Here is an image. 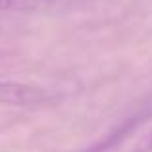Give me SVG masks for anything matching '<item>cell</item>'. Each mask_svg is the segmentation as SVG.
Returning <instances> with one entry per match:
<instances>
[{
    "label": "cell",
    "mask_w": 152,
    "mask_h": 152,
    "mask_svg": "<svg viewBox=\"0 0 152 152\" xmlns=\"http://www.w3.org/2000/svg\"><path fill=\"white\" fill-rule=\"evenodd\" d=\"M50 100V94L39 87L19 85V83H2L0 81V104L10 106H39Z\"/></svg>",
    "instance_id": "1"
},
{
    "label": "cell",
    "mask_w": 152,
    "mask_h": 152,
    "mask_svg": "<svg viewBox=\"0 0 152 152\" xmlns=\"http://www.w3.org/2000/svg\"><path fill=\"white\" fill-rule=\"evenodd\" d=\"M48 0H0V12H23L46 4Z\"/></svg>",
    "instance_id": "2"
}]
</instances>
